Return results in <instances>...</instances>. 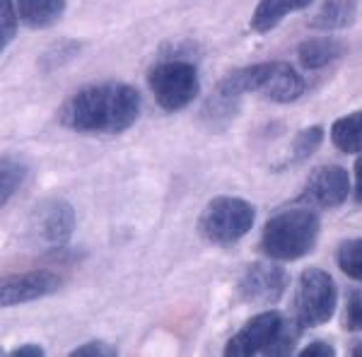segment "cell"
Segmentation results:
<instances>
[{"mask_svg":"<svg viewBox=\"0 0 362 357\" xmlns=\"http://www.w3.org/2000/svg\"><path fill=\"white\" fill-rule=\"evenodd\" d=\"M140 92L124 83H99L78 90L63 104L61 124L85 136H121L138 121Z\"/></svg>","mask_w":362,"mask_h":357,"instance_id":"obj_1","label":"cell"},{"mask_svg":"<svg viewBox=\"0 0 362 357\" xmlns=\"http://www.w3.org/2000/svg\"><path fill=\"white\" fill-rule=\"evenodd\" d=\"M321 232L319 215L309 208H290L264 225L259 249L273 261H300L312 254Z\"/></svg>","mask_w":362,"mask_h":357,"instance_id":"obj_2","label":"cell"},{"mask_svg":"<svg viewBox=\"0 0 362 357\" xmlns=\"http://www.w3.org/2000/svg\"><path fill=\"white\" fill-rule=\"evenodd\" d=\"M302 326L288 321V316L268 309L251 316L247 324L227 341V357H251V355H290L295 350Z\"/></svg>","mask_w":362,"mask_h":357,"instance_id":"obj_3","label":"cell"},{"mask_svg":"<svg viewBox=\"0 0 362 357\" xmlns=\"http://www.w3.org/2000/svg\"><path fill=\"white\" fill-rule=\"evenodd\" d=\"M256 222V208L237 196H218L198 215V232L215 247H232Z\"/></svg>","mask_w":362,"mask_h":357,"instance_id":"obj_4","label":"cell"},{"mask_svg":"<svg viewBox=\"0 0 362 357\" xmlns=\"http://www.w3.org/2000/svg\"><path fill=\"white\" fill-rule=\"evenodd\" d=\"M338 307L336 283L321 268H307L295 292V321L302 329H317L334 319Z\"/></svg>","mask_w":362,"mask_h":357,"instance_id":"obj_5","label":"cell"},{"mask_svg":"<svg viewBox=\"0 0 362 357\" xmlns=\"http://www.w3.org/2000/svg\"><path fill=\"white\" fill-rule=\"evenodd\" d=\"M198 90H201L198 70L189 61H181V58L165 61L150 70V92H153L157 107L169 114L189 107L198 97Z\"/></svg>","mask_w":362,"mask_h":357,"instance_id":"obj_6","label":"cell"},{"mask_svg":"<svg viewBox=\"0 0 362 357\" xmlns=\"http://www.w3.org/2000/svg\"><path fill=\"white\" fill-rule=\"evenodd\" d=\"M288 283L290 275L278 263H251L237 280V297L244 304H276Z\"/></svg>","mask_w":362,"mask_h":357,"instance_id":"obj_7","label":"cell"},{"mask_svg":"<svg viewBox=\"0 0 362 357\" xmlns=\"http://www.w3.org/2000/svg\"><path fill=\"white\" fill-rule=\"evenodd\" d=\"M32 230L49 249L66 247L75 230V210L63 198H46L32 215Z\"/></svg>","mask_w":362,"mask_h":357,"instance_id":"obj_8","label":"cell"},{"mask_svg":"<svg viewBox=\"0 0 362 357\" xmlns=\"http://www.w3.org/2000/svg\"><path fill=\"white\" fill-rule=\"evenodd\" d=\"M63 278L54 271H27L8 275L0 283V304L3 307H17L34 300H42L61 290Z\"/></svg>","mask_w":362,"mask_h":357,"instance_id":"obj_9","label":"cell"},{"mask_svg":"<svg viewBox=\"0 0 362 357\" xmlns=\"http://www.w3.org/2000/svg\"><path fill=\"white\" fill-rule=\"evenodd\" d=\"M350 189L353 186H350L346 169L338 165H324L309 174L305 184V198L321 208H338L346 203Z\"/></svg>","mask_w":362,"mask_h":357,"instance_id":"obj_10","label":"cell"},{"mask_svg":"<svg viewBox=\"0 0 362 357\" xmlns=\"http://www.w3.org/2000/svg\"><path fill=\"white\" fill-rule=\"evenodd\" d=\"M261 92L276 104H290L305 95V80L285 61H268Z\"/></svg>","mask_w":362,"mask_h":357,"instance_id":"obj_11","label":"cell"},{"mask_svg":"<svg viewBox=\"0 0 362 357\" xmlns=\"http://www.w3.org/2000/svg\"><path fill=\"white\" fill-rule=\"evenodd\" d=\"M312 3L314 0H259V5L254 8V15H251V29H254L256 34L271 32V29H276L290 13L305 10Z\"/></svg>","mask_w":362,"mask_h":357,"instance_id":"obj_12","label":"cell"},{"mask_svg":"<svg viewBox=\"0 0 362 357\" xmlns=\"http://www.w3.org/2000/svg\"><path fill=\"white\" fill-rule=\"evenodd\" d=\"M358 17V3L355 0H324L317 15L309 20V27L319 32H341L350 27Z\"/></svg>","mask_w":362,"mask_h":357,"instance_id":"obj_13","label":"cell"},{"mask_svg":"<svg viewBox=\"0 0 362 357\" xmlns=\"http://www.w3.org/2000/svg\"><path fill=\"white\" fill-rule=\"evenodd\" d=\"M343 51H346V44L338 42L336 37H312L300 44L297 56H300V66L305 70H319L341 58Z\"/></svg>","mask_w":362,"mask_h":357,"instance_id":"obj_14","label":"cell"},{"mask_svg":"<svg viewBox=\"0 0 362 357\" xmlns=\"http://www.w3.org/2000/svg\"><path fill=\"white\" fill-rule=\"evenodd\" d=\"M66 0H17L20 20L32 29H49L61 20Z\"/></svg>","mask_w":362,"mask_h":357,"instance_id":"obj_15","label":"cell"},{"mask_svg":"<svg viewBox=\"0 0 362 357\" xmlns=\"http://www.w3.org/2000/svg\"><path fill=\"white\" fill-rule=\"evenodd\" d=\"M331 140L346 155H362V111H353L331 126Z\"/></svg>","mask_w":362,"mask_h":357,"instance_id":"obj_16","label":"cell"},{"mask_svg":"<svg viewBox=\"0 0 362 357\" xmlns=\"http://www.w3.org/2000/svg\"><path fill=\"white\" fill-rule=\"evenodd\" d=\"M239 114V97L225 95L215 87V92L208 97L206 107H203V121L210 131H225L227 126L235 121Z\"/></svg>","mask_w":362,"mask_h":357,"instance_id":"obj_17","label":"cell"},{"mask_svg":"<svg viewBox=\"0 0 362 357\" xmlns=\"http://www.w3.org/2000/svg\"><path fill=\"white\" fill-rule=\"evenodd\" d=\"M29 174V165L17 155H3L0 162V201L3 206H8V201L15 196L17 189L25 184Z\"/></svg>","mask_w":362,"mask_h":357,"instance_id":"obj_18","label":"cell"},{"mask_svg":"<svg viewBox=\"0 0 362 357\" xmlns=\"http://www.w3.org/2000/svg\"><path fill=\"white\" fill-rule=\"evenodd\" d=\"M336 263L355 283H362V237L343 239L336 249Z\"/></svg>","mask_w":362,"mask_h":357,"instance_id":"obj_19","label":"cell"},{"mask_svg":"<svg viewBox=\"0 0 362 357\" xmlns=\"http://www.w3.org/2000/svg\"><path fill=\"white\" fill-rule=\"evenodd\" d=\"M324 140V128L321 126H307L302 128L300 133L293 138V145H290V162L297 165V162H305L314 155V150L321 145Z\"/></svg>","mask_w":362,"mask_h":357,"instance_id":"obj_20","label":"cell"},{"mask_svg":"<svg viewBox=\"0 0 362 357\" xmlns=\"http://www.w3.org/2000/svg\"><path fill=\"white\" fill-rule=\"evenodd\" d=\"M343 329L350 333L362 331V288L348 292L346 312H343Z\"/></svg>","mask_w":362,"mask_h":357,"instance_id":"obj_21","label":"cell"},{"mask_svg":"<svg viewBox=\"0 0 362 357\" xmlns=\"http://www.w3.org/2000/svg\"><path fill=\"white\" fill-rule=\"evenodd\" d=\"M17 15L13 8V0H0V46L8 49L10 42L17 34Z\"/></svg>","mask_w":362,"mask_h":357,"instance_id":"obj_22","label":"cell"},{"mask_svg":"<svg viewBox=\"0 0 362 357\" xmlns=\"http://www.w3.org/2000/svg\"><path fill=\"white\" fill-rule=\"evenodd\" d=\"M70 355L73 357H114V355H119V350L107 341H90V343H83L80 348H75Z\"/></svg>","mask_w":362,"mask_h":357,"instance_id":"obj_23","label":"cell"},{"mask_svg":"<svg viewBox=\"0 0 362 357\" xmlns=\"http://www.w3.org/2000/svg\"><path fill=\"white\" fill-rule=\"evenodd\" d=\"M334 355H336V350L326 341H314V343H309L307 348L300 350V357H334Z\"/></svg>","mask_w":362,"mask_h":357,"instance_id":"obj_24","label":"cell"},{"mask_svg":"<svg viewBox=\"0 0 362 357\" xmlns=\"http://www.w3.org/2000/svg\"><path fill=\"white\" fill-rule=\"evenodd\" d=\"M44 348L42 345H34V343H27V345H20V348L10 350V357H44Z\"/></svg>","mask_w":362,"mask_h":357,"instance_id":"obj_25","label":"cell"},{"mask_svg":"<svg viewBox=\"0 0 362 357\" xmlns=\"http://www.w3.org/2000/svg\"><path fill=\"white\" fill-rule=\"evenodd\" d=\"M355 201L362 203V157H358V162H355Z\"/></svg>","mask_w":362,"mask_h":357,"instance_id":"obj_26","label":"cell"},{"mask_svg":"<svg viewBox=\"0 0 362 357\" xmlns=\"http://www.w3.org/2000/svg\"><path fill=\"white\" fill-rule=\"evenodd\" d=\"M350 355L353 357H362V341H358L353 345V348H350Z\"/></svg>","mask_w":362,"mask_h":357,"instance_id":"obj_27","label":"cell"}]
</instances>
